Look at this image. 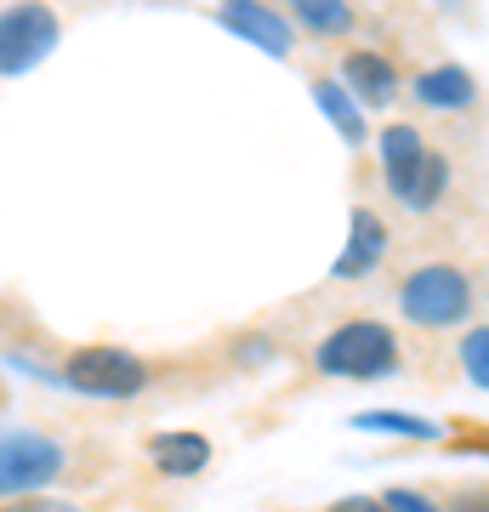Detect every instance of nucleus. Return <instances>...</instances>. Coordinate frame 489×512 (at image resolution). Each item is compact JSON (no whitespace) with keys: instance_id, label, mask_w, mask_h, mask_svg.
<instances>
[{"instance_id":"nucleus-1","label":"nucleus","mask_w":489,"mask_h":512,"mask_svg":"<svg viewBox=\"0 0 489 512\" xmlns=\"http://www.w3.org/2000/svg\"><path fill=\"white\" fill-rule=\"evenodd\" d=\"M399 365H404V348H399V336H393V325H381V319L336 325L313 348V370L319 376H347V382H381Z\"/></svg>"},{"instance_id":"nucleus-2","label":"nucleus","mask_w":489,"mask_h":512,"mask_svg":"<svg viewBox=\"0 0 489 512\" xmlns=\"http://www.w3.org/2000/svg\"><path fill=\"white\" fill-rule=\"evenodd\" d=\"M399 313L421 330H450L467 325L472 313V279L455 262H421L399 285Z\"/></svg>"},{"instance_id":"nucleus-3","label":"nucleus","mask_w":489,"mask_h":512,"mask_svg":"<svg viewBox=\"0 0 489 512\" xmlns=\"http://www.w3.org/2000/svg\"><path fill=\"white\" fill-rule=\"evenodd\" d=\"M63 382L91 399H137L148 387V365L126 348H74L63 365Z\"/></svg>"},{"instance_id":"nucleus-4","label":"nucleus","mask_w":489,"mask_h":512,"mask_svg":"<svg viewBox=\"0 0 489 512\" xmlns=\"http://www.w3.org/2000/svg\"><path fill=\"white\" fill-rule=\"evenodd\" d=\"M69 450L52 433H0V495H35L63 478Z\"/></svg>"},{"instance_id":"nucleus-5","label":"nucleus","mask_w":489,"mask_h":512,"mask_svg":"<svg viewBox=\"0 0 489 512\" xmlns=\"http://www.w3.org/2000/svg\"><path fill=\"white\" fill-rule=\"evenodd\" d=\"M52 46H57L52 6L23 0V6H12V12H0V74H29Z\"/></svg>"},{"instance_id":"nucleus-6","label":"nucleus","mask_w":489,"mask_h":512,"mask_svg":"<svg viewBox=\"0 0 489 512\" xmlns=\"http://www.w3.org/2000/svg\"><path fill=\"white\" fill-rule=\"evenodd\" d=\"M222 23H228L239 40L262 46L268 57H285L290 52V23L279 18L273 6H262V0H222Z\"/></svg>"},{"instance_id":"nucleus-7","label":"nucleus","mask_w":489,"mask_h":512,"mask_svg":"<svg viewBox=\"0 0 489 512\" xmlns=\"http://www.w3.org/2000/svg\"><path fill=\"white\" fill-rule=\"evenodd\" d=\"M381 256H387V228H381V217L376 211H353V222H347V245H342V256H336L330 274L336 279H364L370 268H381Z\"/></svg>"},{"instance_id":"nucleus-8","label":"nucleus","mask_w":489,"mask_h":512,"mask_svg":"<svg viewBox=\"0 0 489 512\" xmlns=\"http://www.w3.org/2000/svg\"><path fill=\"white\" fill-rule=\"evenodd\" d=\"M342 86H347L353 103L381 109V103H393V92H399V69L376 52H347L342 57Z\"/></svg>"},{"instance_id":"nucleus-9","label":"nucleus","mask_w":489,"mask_h":512,"mask_svg":"<svg viewBox=\"0 0 489 512\" xmlns=\"http://www.w3.org/2000/svg\"><path fill=\"white\" fill-rule=\"evenodd\" d=\"M427 154H433V148L421 143L416 126H387V131H381V171H387V188H393V194H404Z\"/></svg>"},{"instance_id":"nucleus-10","label":"nucleus","mask_w":489,"mask_h":512,"mask_svg":"<svg viewBox=\"0 0 489 512\" xmlns=\"http://www.w3.org/2000/svg\"><path fill=\"white\" fill-rule=\"evenodd\" d=\"M148 456H154V467L165 478H194L211 467V439L205 433H160L148 444Z\"/></svg>"},{"instance_id":"nucleus-11","label":"nucleus","mask_w":489,"mask_h":512,"mask_svg":"<svg viewBox=\"0 0 489 512\" xmlns=\"http://www.w3.org/2000/svg\"><path fill=\"white\" fill-rule=\"evenodd\" d=\"M416 97L427 103V109H467L472 97H478V86H472L467 69L444 63V69H427V74L416 80Z\"/></svg>"},{"instance_id":"nucleus-12","label":"nucleus","mask_w":489,"mask_h":512,"mask_svg":"<svg viewBox=\"0 0 489 512\" xmlns=\"http://www.w3.org/2000/svg\"><path fill=\"white\" fill-rule=\"evenodd\" d=\"M313 97H319V109L330 114V126L342 131V137H347L353 148H359L364 137H370V131H364V114H359V103L347 97V86H342V80H330V74H319V80H313Z\"/></svg>"},{"instance_id":"nucleus-13","label":"nucleus","mask_w":489,"mask_h":512,"mask_svg":"<svg viewBox=\"0 0 489 512\" xmlns=\"http://www.w3.org/2000/svg\"><path fill=\"white\" fill-rule=\"evenodd\" d=\"M444 188H450V160H444V154H427L421 171L410 177V188L399 194V205H410V211H433V205L444 200Z\"/></svg>"},{"instance_id":"nucleus-14","label":"nucleus","mask_w":489,"mask_h":512,"mask_svg":"<svg viewBox=\"0 0 489 512\" xmlns=\"http://www.w3.org/2000/svg\"><path fill=\"white\" fill-rule=\"evenodd\" d=\"M290 12L302 18V29H319V35H347V0H290Z\"/></svg>"},{"instance_id":"nucleus-15","label":"nucleus","mask_w":489,"mask_h":512,"mask_svg":"<svg viewBox=\"0 0 489 512\" xmlns=\"http://www.w3.org/2000/svg\"><path fill=\"white\" fill-rule=\"evenodd\" d=\"M359 427H370V433H404V439H438L433 421H416V416H359Z\"/></svg>"},{"instance_id":"nucleus-16","label":"nucleus","mask_w":489,"mask_h":512,"mask_svg":"<svg viewBox=\"0 0 489 512\" xmlns=\"http://www.w3.org/2000/svg\"><path fill=\"white\" fill-rule=\"evenodd\" d=\"M461 365L478 387H489V325L484 330H467V342H461Z\"/></svg>"},{"instance_id":"nucleus-17","label":"nucleus","mask_w":489,"mask_h":512,"mask_svg":"<svg viewBox=\"0 0 489 512\" xmlns=\"http://www.w3.org/2000/svg\"><path fill=\"white\" fill-rule=\"evenodd\" d=\"M381 501H387V512H444L438 501H427V495H416V490H387Z\"/></svg>"},{"instance_id":"nucleus-18","label":"nucleus","mask_w":489,"mask_h":512,"mask_svg":"<svg viewBox=\"0 0 489 512\" xmlns=\"http://www.w3.org/2000/svg\"><path fill=\"white\" fill-rule=\"evenodd\" d=\"M0 512H80L74 501H46V495H18V501H6Z\"/></svg>"},{"instance_id":"nucleus-19","label":"nucleus","mask_w":489,"mask_h":512,"mask_svg":"<svg viewBox=\"0 0 489 512\" xmlns=\"http://www.w3.org/2000/svg\"><path fill=\"white\" fill-rule=\"evenodd\" d=\"M444 512H489V484L484 490H455Z\"/></svg>"},{"instance_id":"nucleus-20","label":"nucleus","mask_w":489,"mask_h":512,"mask_svg":"<svg viewBox=\"0 0 489 512\" xmlns=\"http://www.w3.org/2000/svg\"><path fill=\"white\" fill-rule=\"evenodd\" d=\"M325 512H387V501H381V495H347V501H336V507H325Z\"/></svg>"},{"instance_id":"nucleus-21","label":"nucleus","mask_w":489,"mask_h":512,"mask_svg":"<svg viewBox=\"0 0 489 512\" xmlns=\"http://www.w3.org/2000/svg\"><path fill=\"white\" fill-rule=\"evenodd\" d=\"M268 342H262V336H256V342H239V365H268Z\"/></svg>"}]
</instances>
